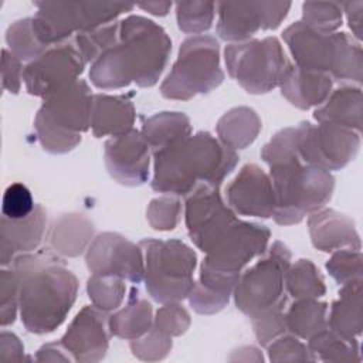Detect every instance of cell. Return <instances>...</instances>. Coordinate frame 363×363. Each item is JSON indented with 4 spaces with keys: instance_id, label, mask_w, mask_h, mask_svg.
<instances>
[{
    "instance_id": "681fc988",
    "label": "cell",
    "mask_w": 363,
    "mask_h": 363,
    "mask_svg": "<svg viewBox=\"0 0 363 363\" xmlns=\"http://www.w3.org/2000/svg\"><path fill=\"white\" fill-rule=\"evenodd\" d=\"M23 61H20L11 51L1 50V84L3 89L10 94H18L23 79Z\"/></svg>"
},
{
    "instance_id": "836d02e7",
    "label": "cell",
    "mask_w": 363,
    "mask_h": 363,
    "mask_svg": "<svg viewBox=\"0 0 363 363\" xmlns=\"http://www.w3.org/2000/svg\"><path fill=\"white\" fill-rule=\"evenodd\" d=\"M6 41L10 51L20 61H34L44 54L50 47L43 44L33 27V17L21 18L9 26L6 31Z\"/></svg>"
},
{
    "instance_id": "b9f144b4",
    "label": "cell",
    "mask_w": 363,
    "mask_h": 363,
    "mask_svg": "<svg viewBox=\"0 0 363 363\" xmlns=\"http://www.w3.org/2000/svg\"><path fill=\"white\" fill-rule=\"evenodd\" d=\"M172 346V337L153 326L143 336L130 340V350L133 356L145 362L163 360L170 353Z\"/></svg>"
},
{
    "instance_id": "816d5d0a",
    "label": "cell",
    "mask_w": 363,
    "mask_h": 363,
    "mask_svg": "<svg viewBox=\"0 0 363 363\" xmlns=\"http://www.w3.org/2000/svg\"><path fill=\"white\" fill-rule=\"evenodd\" d=\"M37 362H72V356L61 343H47L35 353Z\"/></svg>"
},
{
    "instance_id": "1f68e13d",
    "label": "cell",
    "mask_w": 363,
    "mask_h": 363,
    "mask_svg": "<svg viewBox=\"0 0 363 363\" xmlns=\"http://www.w3.org/2000/svg\"><path fill=\"white\" fill-rule=\"evenodd\" d=\"M328 305L316 299H296L285 313L286 329L296 337L309 339L328 326Z\"/></svg>"
},
{
    "instance_id": "7dc6e473",
    "label": "cell",
    "mask_w": 363,
    "mask_h": 363,
    "mask_svg": "<svg viewBox=\"0 0 363 363\" xmlns=\"http://www.w3.org/2000/svg\"><path fill=\"white\" fill-rule=\"evenodd\" d=\"M18 311V281L14 269L0 272V323L11 325Z\"/></svg>"
},
{
    "instance_id": "f6af8a7d",
    "label": "cell",
    "mask_w": 363,
    "mask_h": 363,
    "mask_svg": "<svg viewBox=\"0 0 363 363\" xmlns=\"http://www.w3.org/2000/svg\"><path fill=\"white\" fill-rule=\"evenodd\" d=\"M252 320V328H254V335L261 346H268L272 340L284 335L286 329V320H285V313L284 308H274L267 312H262L254 318Z\"/></svg>"
},
{
    "instance_id": "bcb514c9",
    "label": "cell",
    "mask_w": 363,
    "mask_h": 363,
    "mask_svg": "<svg viewBox=\"0 0 363 363\" xmlns=\"http://www.w3.org/2000/svg\"><path fill=\"white\" fill-rule=\"evenodd\" d=\"M35 208L30 190L21 183L10 184L1 201V213L4 217L11 220H21L30 216Z\"/></svg>"
},
{
    "instance_id": "ab89813d",
    "label": "cell",
    "mask_w": 363,
    "mask_h": 363,
    "mask_svg": "<svg viewBox=\"0 0 363 363\" xmlns=\"http://www.w3.org/2000/svg\"><path fill=\"white\" fill-rule=\"evenodd\" d=\"M296 157H299L296 128L281 129L261 150V159L269 166L288 162Z\"/></svg>"
},
{
    "instance_id": "ba28073f",
    "label": "cell",
    "mask_w": 363,
    "mask_h": 363,
    "mask_svg": "<svg viewBox=\"0 0 363 363\" xmlns=\"http://www.w3.org/2000/svg\"><path fill=\"white\" fill-rule=\"evenodd\" d=\"M223 79L218 41L211 35H193L182 43L177 60L160 85V94L167 99L187 101L211 92Z\"/></svg>"
},
{
    "instance_id": "60d3db41",
    "label": "cell",
    "mask_w": 363,
    "mask_h": 363,
    "mask_svg": "<svg viewBox=\"0 0 363 363\" xmlns=\"http://www.w3.org/2000/svg\"><path fill=\"white\" fill-rule=\"evenodd\" d=\"M182 204L176 196H162L150 200L146 208V218L152 228L159 231L173 230L180 218Z\"/></svg>"
},
{
    "instance_id": "ac0fdd59",
    "label": "cell",
    "mask_w": 363,
    "mask_h": 363,
    "mask_svg": "<svg viewBox=\"0 0 363 363\" xmlns=\"http://www.w3.org/2000/svg\"><path fill=\"white\" fill-rule=\"evenodd\" d=\"M104 159L108 173L129 187L142 186L149 177L150 147L139 130L111 138L105 142Z\"/></svg>"
},
{
    "instance_id": "83f0119b",
    "label": "cell",
    "mask_w": 363,
    "mask_h": 363,
    "mask_svg": "<svg viewBox=\"0 0 363 363\" xmlns=\"http://www.w3.org/2000/svg\"><path fill=\"white\" fill-rule=\"evenodd\" d=\"M328 328L346 337H356L362 333V279L342 286L339 291V299L332 303Z\"/></svg>"
},
{
    "instance_id": "8fae6325",
    "label": "cell",
    "mask_w": 363,
    "mask_h": 363,
    "mask_svg": "<svg viewBox=\"0 0 363 363\" xmlns=\"http://www.w3.org/2000/svg\"><path fill=\"white\" fill-rule=\"evenodd\" d=\"M289 265V248L275 241L264 258L240 274L233 291L237 309L254 318L269 309L284 308L286 303L285 274Z\"/></svg>"
},
{
    "instance_id": "9c48e42d",
    "label": "cell",
    "mask_w": 363,
    "mask_h": 363,
    "mask_svg": "<svg viewBox=\"0 0 363 363\" xmlns=\"http://www.w3.org/2000/svg\"><path fill=\"white\" fill-rule=\"evenodd\" d=\"M224 61L230 77L254 95L279 86L292 68L277 37L230 44L224 50Z\"/></svg>"
},
{
    "instance_id": "4dcf8cb0",
    "label": "cell",
    "mask_w": 363,
    "mask_h": 363,
    "mask_svg": "<svg viewBox=\"0 0 363 363\" xmlns=\"http://www.w3.org/2000/svg\"><path fill=\"white\" fill-rule=\"evenodd\" d=\"M308 347L322 362H360V346L356 337H346L328 326L308 339Z\"/></svg>"
},
{
    "instance_id": "74e56055",
    "label": "cell",
    "mask_w": 363,
    "mask_h": 363,
    "mask_svg": "<svg viewBox=\"0 0 363 363\" xmlns=\"http://www.w3.org/2000/svg\"><path fill=\"white\" fill-rule=\"evenodd\" d=\"M343 9L339 3H315L302 4V23L318 33H335L342 26Z\"/></svg>"
},
{
    "instance_id": "c3c4849f",
    "label": "cell",
    "mask_w": 363,
    "mask_h": 363,
    "mask_svg": "<svg viewBox=\"0 0 363 363\" xmlns=\"http://www.w3.org/2000/svg\"><path fill=\"white\" fill-rule=\"evenodd\" d=\"M230 294L217 292L213 289H208L203 286L199 282H194L190 294H189V302L190 306L201 315H213L224 309L230 301Z\"/></svg>"
},
{
    "instance_id": "4fadbf2b",
    "label": "cell",
    "mask_w": 363,
    "mask_h": 363,
    "mask_svg": "<svg viewBox=\"0 0 363 363\" xmlns=\"http://www.w3.org/2000/svg\"><path fill=\"white\" fill-rule=\"evenodd\" d=\"M186 197L184 220L189 237L197 248L208 252L238 218L223 201L218 187L199 184Z\"/></svg>"
},
{
    "instance_id": "3957f363",
    "label": "cell",
    "mask_w": 363,
    "mask_h": 363,
    "mask_svg": "<svg viewBox=\"0 0 363 363\" xmlns=\"http://www.w3.org/2000/svg\"><path fill=\"white\" fill-rule=\"evenodd\" d=\"M237 152L208 132L189 135L183 140L153 152L152 189L170 196H189L199 184L220 187L237 166Z\"/></svg>"
},
{
    "instance_id": "ee69618b",
    "label": "cell",
    "mask_w": 363,
    "mask_h": 363,
    "mask_svg": "<svg viewBox=\"0 0 363 363\" xmlns=\"http://www.w3.org/2000/svg\"><path fill=\"white\" fill-rule=\"evenodd\" d=\"M271 362H315L316 357L302 342L292 335H281L268 346Z\"/></svg>"
},
{
    "instance_id": "277c9868",
    "label": "cell",
    "mask_w": 363,
    "mask_h": 363,
    "mask_svg": "<svg viewBox=\"0 0 363 363\" xmlns=\"http://www.w3.org/2000/svg\"><path fill=\"white\" fill-rule=\"evenodd\" d=\"M282 37L296 67L326 74L332 79L362 82V47L346 33H318L296 21L284 30Z\"/></svg>"
},
{
    "instance_id": "8d00e7d4",
    "label": "cell",
    "mask_w": 363,
    "mask_h": 363,
    "mask_svg": "<svg viewBox=\"0 0 363 363\" xmlns=\"http://www.w3.org/2000/svg\"><path fill=\"white\" fill-rule=\"evenodd\" d=\"M216 3L183 1L176 4L177 26L183 33L200 34L207 31L214 20Z\"/></svg>"
},
{
    "instance_id": "db71d44e",
    "label": "cell",
    "mask_w": 363,
    "mask_h": 363,
    "mask_svg": "<svg viewBox=\"0 0 363 363\" xmlns=\"http://www.w3.org/2000/svg\"><path fill=\"white\" fill-rule=\"evenodd\" d=\"M138 7L155 16H166L172 7V1H147L138 4Z\"/></svg>"
},
{
    "instance_id": "2e32d148",
    "label": "cell",
    "mask_w": 363,
    "mask_h": 363,
    "mask_svg": "<svg viewBox=\"0 0 363 363\" xmlns=\"http://www.w3.org/2000/svg\"><path fill=\"white\" fill-rule=\"evenodd\" d=\"M217 33L225 41H247L261 30H274L286 17L289 1L218 3Z\"/></svg>"
},
{
    "instance_id": "484cf974",
    "label": "cell",
    "mask_w": 363,
    "mask_h": 363,
    "mask_svg": "<svg viewBox=\"0 0 363 363\" xmlns=\"http://www.w3.org/2000/svg\"><path fill=\"white\" fill-rule=\"evenodd\" d=\"M362 89L360 86H340L330 92L323 105L318 106L313 118L318 122L339 125L362 132Z\"/></svg>"
},
{
    "instance_id": "f35d334b",
    "label": "cell",
    "mask_w": 363,
    "mask_h": 363,
    "mask_svg": "<svg viewBox=\"0 0 363 363\" xmlns=\"http://www.w3.org/2000/svg\"><path fill=\"white\" fill-rule=\"evenodd\" d=\"M362 252L360 250L342 248L336 250L333 255L326 262V269L329 275L337 284H349L362 279Z\"/></svg>"
},
{
    "instance_id": "6da1fadb",
    "label": "cell",
    "mask_w": 363,
    "mask_h": 363,
    "mask_svg": "<svg viewBox=\"0 0 363 363\" xmlns=\"http://www.w3.org/2000/svg\"><path fill=\"white\" fill-rule=\"evenodd\" d=\"M172 41L155 21L142 16H129L119 21L118 43L91 64V82L101 89H118L135 82L152 86L160 78Z\"/></svg>"
},
{
    "instance_id": "7bdbcfd3",
    "label": "cell",
    "mask_w": 363,
    "mask_h": 363,
    "mask_svg": "<svg viewBox=\"0 0 363 363\" xmlns=\"http://www.w3.org/2000/svg\"><path fill=\"white\" fill-rule=\"evenodd\" d=\"M190 323L191 319L189 312L177 302L163 303L153 318V328L170 337L183 335L189 329Z\"/></svg>"
},
{
    "instance_id": "7402d4cb",
    "label": "cell",
    "mask_w": 363,
    "mask_h": 363,
    "mask_svg": "<svg viewBox=\"0 0 363 363\" xmlns=\"http://www.w3.org/2000/svg\"><path fill=\"white\" fill-rule=\"evenodd\" d=\"M45 225L47 213L40 204H35L34 211L21 220H11L3 216L0 227L1 265L13 262L20 254L34 251L43 240Z\"/></svg>"
},
{
    "instance_id": "9a60e30c",
    "label": "cell",
    "mask_w": 363,
    "mask_h": 363,
    "mask_svg": "<svg viewBox=\"0 0 363 363\" xmlns=\"http://www.w3.org/2000/svg\"><path fill=\"white\" fill-rule=\"evenodd\" d=\"M86 62L74 43H62L50 47L23 71V81L30 95L45 98L52 92L77 81Z\"/></svg>"
},
{
    "instance_id": "7a4b0ae2",
    "label": "cell",
    "mask_w": 363,
    "mask_h": 363,
    "mask_svg": "<svg viewBox=\"0 0 363 363\" xmlns=\"http://www.w3.org/2000/svg\"><path fill=\"white\" fill-rule=\"evenodd\" d=\"M18 281V311L24 328L37 335L55 330L71 311L78 279L50 251L20 254L13 261Z\"/></svg>"
},
{
    "instance_id": "f5cc1de1",
    "label": "cell",
    "mask_w": 363,
    "mask_h": 363,
    "mask_svg": "<svg viewBox=\"0 0 363 363\" xmlns=\"http://www.w3.org/2000/svg\"><path fill=\"white\" fill-rule=\"evenodd\" d=\"M342 9L346 13L349 28L352 30L357 41L362 40V14H363V1H350L343 3Z\"/></svg>"
},
{
    "instance_id": "4316f807",
    "label": "cell",
    "mask_w": 363,
    "mask_h": 363,
    "mask_svg": "<svg viewBox=\"0 0 363 363\" xmlns=\"http://www.w3.org/2000/svg\"><path fill=\"white\" fill-rule=\"evenodd\" d=\"M153 326V309L150 302L140 296L138 288L130 289L128 303L108 318L109 333L133 340L143 336Z\"/></svg>"
},
{
    "instance_id": "f1b7e54d",
    "label": "cell",
    "mask_w": 363,
    "mask_h": 363,
    "mask_svg": "<svg viewBox=\"0 0 363 363\" xmlns=\"http://www.w3.org/2000/svg\"><path fill=\"white\" fill-rule=\"evenodd\" d=\"M261 126V119L254 109L237 106L218 119L216 129L220 142L235 150L250 146L257 139Z\"/></svg>"
},
{
    "instance_id": "d590c367",
    "label": "cell",
    "mask_w": 363,
    "mask_h": 363,
    "mask_svg": "<svg viewBox=\"0 0 363 363\" xmlns=\"http://www.w3.org/2000/svg\"><path fill=\"white\" fill-rule=\"evenodd\" d=\"M119 40V23H111L92 31L75 34L74 45L86 64H94Z\"/></svg>"
},
{
    "instance_id": "cb8c5ba5",
    "label": "cell",
    "mask_w": 363,
    "mask_h": 363,
    "mask_svg": "<svg viewBox=\"0 0 363 363\" xmlns=\"http://www.w3.org/2000/svg\"><path fill=\"white\" fill-rule=\"evenodd\" d=\"M333 79L322 72L302 69L292 65L279 85L282 96L299 109L320 106L332 92Z\"/></svg>"
},
{
    "instance_id": "e0dca14e",
    "label": "cell",
    "mask_w": 363,
    "mask_h": 363,
    "mask_svg": "<svg viewBox=\"0 0 363 363\" xmlns=\"http://www.w3.org/2000/svg\"><path fill=\"white\" fill-rule=\"evenodd\" d=\"M85 264L94 275H113L139 284L145 275L140 245L118 233H102L86 248Z\"/></svg>"
},
{
    "instance_id": "5bb4252c",
    "label": "cell",
    "mask_w": 363,
    "mask_h": 363,
    "mask_svg": "<svg viewBox=\"0 0 363 363\" xmlns=\"http://www.w3.org/2000/svg\"><path fill=\"white\" fill-rule=\"evenodd\" d=\"M271 231L261 224L238 220L217 242L206 252L203 268L240 277L242 268L267 250Z\"/></svg>"
},
{
    "instance_id": "e575fe53",
    "label": "cell",
    "mask_w": 363,
    "mask_h": 363,
    "mask_svg": "<svg viewBox=\"0 0 363 363\" xmlns=\"http://www.w3.org/2000/svg\"><path fill=\"white\" fill-rule=\"evenodd\" d=\"M86 292L94 306L104 312H109L119 308L125 299V279L113 275L92 274L86 282Z\"/></svg>"
},
{
    "instance_id": "d4e9b609",
    "label": "cell",
    "mask_w": 363,
    "mask_h": 363,
    "mask_svg": "<svg viewBox=\"0 0 363 363\" xmlns=\"http://www.w3.org/2000/svg\"><path fill=\"white\" fill-rule=\"evenodd\" d=\"M94 233V224L86 216L81 213H67L54 220L47 238L54 254L78 257L86 250Z\"/></svg>"
},
{
    "instance_id": "44dd1931",
    "label": "cell",
    "mask_w": 363,
    "mask_h": 363,
    "mask_svg": "<svg viewBox=\"0 0 363 363\" xmlns=\"http://www.w3.org/2000/svg\"><path fill=\"white\" fill-rule=\"evenodd\" d=\"M308 230L313 247L323 252L342 248L360 250V235L354 221L333 208H320L309 216Z\"/></svg>"
},
{
    "instance_id": "f546056e",
    "label": "cell",
    "mask_w": 363,
    "mask_h": 363,
    "mask_svg": "<svg viewBox=\"0 0 363 363\" xmlns=\"http://www.w3.org/2000/svg\"><path fill=\"white\" fill-rule=\"evenodd\" d=\"M190 132V119L182 112L155 113L143 122L140 130L152 152L162 150L183 140Z\"/></svg>"
},
{
    "instance_id": "f907efd6",
    "label": "cell",
    "mask_w": 363,
    "mask_h": 363,
    "mask_svg": "<svg viewBox=\"0 0 363 363\" xmlns=\"http://www.w3.org/2000/svg\"><path fill=\"white\" fill-rule=\"evenodd\" d=\"M24 360V346L11 332L3 330L0 335V362L18 363Z\"/></svg>"
},
{
    "instance_id": "d6a6232c",
    "label": "cell",
    "mask_w": 363,
    "mask_h": 363,
    "mask_svg": "<svg viewBox=\"0 0 363 363\" xmlns=\"http://www.w3.org/2000/svg\"><path fill=\"white\" fill-rule=\"evenodd\" d=\"M285 288L295 299H316L325 295V281L311 259L301 258L289 265L285 274Z\"/></svg>"
},
{
    "instance_id": "5b68a950",
    "label": "cell",
    "mask_w": 363,
    "mask_h": 363,
    "mask_svg": "<svg viewBox=\"0 0 363 363\" xmlns=\"http://www.w3.org/2000/svg\"><path fill=\"white\" fill-rule=\"evenodd\" d=\"M269 179L275 194L272 218L277 224L292 225L312 214L332 199L333 176L299 157L269 166Z\"/></svg>"
},
{
    "instance_id": "52a82bcc",
    "label": "cell",
    "mask_w": 363,
    "mask_h": 363,
    "mask_svg": "<svg viewBox=\"0 0 363 363\" xmlns=\"http://www.w3.org/2000/svg\"><path fill=\"white\" fill-rule=\"evenodd\" d=\"M145 258L146 291L159 303L189 296L197 265L196 252L180 240L146 238L139 242Z\"/></svg>"
},
{
    "instance_id": "603a6c76",
    "label": "cell",
    "mask_w": 363,
    "mask_h": 363,
    "mask_svg": "<svg viewBox=\"0 0 363 363\" xmlns=\"http://www.w3.org/2000/svg\"><path fill=\"white\" fill-rule=\"evenodd\" d=\"M135 106L123 95L95 94L91 105V129L96 138L121 136L132 130Z\"/></svg>"
},
{
    "instance_id": "ffe728a7",
    "label": "cell",
    "mask_w": 363,
    "mask_h": 363,
    "mask_svg": "<svg viewBox=\"0 0 363 363\" xmlns=\"http://www.w3.org/2000/svg\"><path fill=\"white\" fill-rule=\"evenodd\" d=\"M230 207L250 217L269 218L275 210V194L269 174L255 163L245 164L227 187Z\"/></svg>"
},
{
    "instance_id": "d6986e66",
    "label": "cell",
    "mask_w": 363,
    "mask_h": 363,
    "mask_svg": "<svg viewBox=\"0 0 363 363\" xmlns=\"http://www.w3.org/2000/svg\"><path fill=\"white\" fill-rule=\"evenodd\" d=\"M106 312L84 306L69 323L60 343L75 362L94 363L105 357L109 346Z\"/></svg>"
},
{
    "instance_id": "8992f818",
    "label": "cell",
    "mask_w": 363,
    "mask_h": 363,
    "mask_svg": "<svg viewBox=\"0 0 363 363\" xmlns=\"http://www.w3.org/2000/svg\"><path fill=\"white\" fill-rule=\"evenodd\" d=\"M92 96L88 84L77 79L43 99L34 129L44 150L61 155L79 145L81 133L91 128Z\"/></svg>"
},
{
    "instance_id": "7c38bea8",
    "label": "cell",
    "mask_w": 363,
    "mask_h": 363,
    "mask_svg": "<svg viewBox=\"0 0 363 363\" xmlns=\"http://www.w3.org/2000/svg\"><path fill=\"white\" fill-rule=\"evenodd\" d=\"M296 132L301 160L326 172L343 169L360 147L359 132L328 122H302Z\"/></svg>"
},
{
    "instance_id": "30bf717a",
    "label": "cell",
    "mask_w": 363,
    "mask_h": 363,
    "mask_svg": "<svg viewBox=\"0 0 363 363\" xmlns=\"http://www.w3.org/2000/svg\"><path fill=\"white\" fill-rule=\"evenodd\" d=\"M33 27L43 44L52 47L65 43L72 34L92 31L111 24L118 16L135 6L116 1L48 3L35 1Z\"/></svg>"
}]
</instances>
